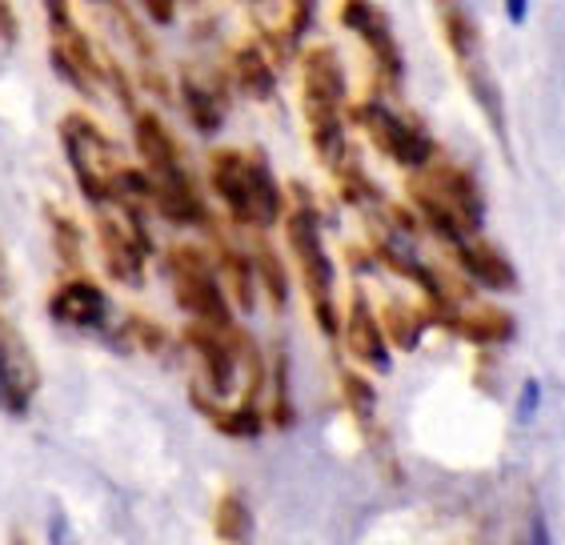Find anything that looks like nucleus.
Returning a JSON list of instances; mask_svg holds the SVG:
<instances>
[{
    "instance_id": "nucleus-5",
    "label": "nucleus",
    "mask_w": 565,
    "mask_h": 545,
    "mask_svg": "<svg viewBox=\"0 0 565 545\" xmlns=\"http://www.w3.org/2000/svg\"><path fill=\"white\" fill-rule=\"evenodd\" d=\"M164 269H169V285H173L177 306L185 309L193 321L213 329L233 325V313H228V301L217 285V265L201 245H173L169 257H164Z\"/></svg>"
},
{
    "instance_id": "nucleus-21",
    "label": "nucleus",
    "mask_w": 565,
    "mask_h": 545,
    "mask_svg": "<svg viewBox=\"0 0 565 545\" xmlns=\"http://www.w3.org/2000/svg\"><path fill=\"white\" fill-rule=\"evenodd\" d=\"M213 530L225 545H245L249 542V530H253V517H249V505L241 502L237 493H225L213 510Z\"/></svg>"
},
{
    "instance_id": "nucleus-16",
    "label": "nucleus",
    "mask_w": 565,
    "mask_h": 545,
    "mask_svg": "<svg viewBox=\"0 0 565 545\" xmlns=\"http://www.w3.org/2000/svg\"><path fill=\"white\" fill-rule=\"evenodd\" d=\"M181 100H185L196 132L213 137V132L225 125V88H221L217 81H201L196 73H185V77H181Z\"/></svg>"
},
{
    "instance_id": "nucleus-25",
    "label": "nucleus",
    "mask_w": 565,
    "mask_h": 545,
    "mask_svg": "<svg viewBox=\"0 0 565 545\" xmlns=\"http://www.w3.org/2000/svg\"><path fill=\"white\" fill-rule=\"evenodd\" d=\"M49 221H53V233H56V253H61V261L81 269V229H76L73 221L61 217L56 209H49Z\"/></svg>"
},
{
    "instance_id": "nucleus-33",
    "label": "nucleus",
    "mask_w": 565,
    "mask_h": 545,
    "mask_svg": "<svg viewBox=\"0 0 565 545\" xmlns=\"http://www.w3.org/2000/svg\"><path fill=\"white\" fill-rule=\"evenodd\" d=\"M9 545H29V534H24V530H12Z\"/></svg>"
},
{
    "instance_id": "nucleus-32",
    "label": "nucleus",
    "mask_w": 565,
    "mask_h": 545,
    "mask_svg": "<svg viewBox=\"0 0 565 545\" xmlns=\"http://www.w3.org/2000/svg\"><path fill=\"white\" fill-rule=\"evenodd\" d=\"M505 12H510L513 21H522V17H525V12H530V9H525L522 0H510V4H505Z\"/></svg>"
},
{
    "instance_id": "nucleus-14",
    "label": "nucleus",
    "mask_w": 565,
    "mask_h": 545,
    "mask_svg": "<svg viewBox=\"0 0 565 545\" xmlns=\"http://www.w3.org/2000/svg\"><path fill=\"white\" fill-rule=\"evenodd\" d=\"M345 341H349V353L358 361H365L370 370L377 373L390 370V345H385V333H381L365 293H353V306H349V321H345Z\"/></svg>"
},
{
    "instance_id": "nucleus-22",
    "label": "nucleus",
    "mask_w": 565,
    "mask_h": 545,
    "mask_svg": "<svg viewBox=\"0 0 565 545\" xmlns=\"http://www.w3.org/2000/svg\"><path fill=\"white\" fill-rule=\"evenodd\" d=\"M221 272H225L228 285H233L237 306L253 309V265H249V257H241V253H233L228 245H221Z\"/></svg>"
},
{
    "instance_id": "nucleus-4",
    "label": "nucleus",
    "mask_w": 565,
    "mask_h": 545,
    "mask_svg": "<svg viewBox=\"0 0 565 545\" xmlns=\"http://www.w3.org/2000/svg\"><path fill=\"white\" fill-rule=\"evenodd\" d=\"M61 145H65L68 169L76 173L81 193L93 205H117L120 201V169L109 132L85 113H68L61 120Z\"/></svg>"
},
{
    "instance_id": "nucleus-11",
    "label": "nucleus",
    "mask_w": 565,
    "mask_h": 545,
    "mask_svg": "<svg viewBox=\"0 0 565 545\" xmlns=\"http://www.w3.org/2000/svg\"><path fill=\"white\" fill-rule=\"evenodd\" d=\"M49 313L68 329L100 333V329L109 325V297H105V289L97 281H88V277H68L49 297Z\"/></svg>"
},
{
    "instance_id": "nucleus-28",
    "label": "nucleus",
    "mask_w": 565,
    "mask_h": 545,
    "mask_svg": "<svg viewBox=\"0 0 565 545\" xmlns=\"http://www.w3.org/2000/svg\"><path fill=\"white\" fill-rule=\"evenodd\" d=\"M17 33H21V29H17V9L0 4V36L12 44V41H17Z\"/></svg>"
},
{
    "instance_id": "nucleus-15",
    "label": "nucleus",
    "mask_w": 565,
    "mask_h": 545,
    "mask_svg": "<svg viewBox=\"0 0 565 545\" xmlns=\"http://www.w3.org/2000/svg\"><path fill=\"white\" fill-rule=\"evenodd\" d=\"M457 261H461V269L473 277L478 285H490V289H518V272H513L510 257L498 249V245H490V241H466V245H457Z\"/></svg>"
},
{
    "instance_id": "nucleus-19",
    "label": "nucleus",
    "mask_w": 565,
    "mask_h": 545,
    "mask_svg": "<svg viewBox=\"0 0 565 545\" xmlns=\"http://www.w3.org/2000/svg\"><path fill=\"white\" fill-rule=\"evenodd\" d=\"M441 29H446V41H449V49H454L457 65L478 61L481 56V33H478V21H473L466 9L446 4V9H441Z\"/></svg>"
},
{
    "instance_id": "nucleus-9",
    "label": "nucleus",
    "mask_w": 565,
    "mask_h": 545,
    "mask_svg": "<svg viewBox=\"0 0 565 545\" xmlns=\"http://www.w3.org/2000/svg\"><path fill=\"white\" fill-rule=\"evenodd\" d=\"M36 393H41V365L21 325L0 313V409L9 417H24Z\"/></svg>"
},
{
    "instance_id": "nucleus-20",
    "label": "nucleus",
    "mask_w": 565,
    "mask_h": 545,
    "mask_svg": "<svg viewBox=\"0 0 565 545\" xmlns=\"http://www.w3.org/2000/svg\"><path fill=\"white\" fill-rule=\"evenodd\" d=\"M381 333H385V345H397V350H417V341H422V313L414 306H405V301H390L385 306V317L377 321Z\"/></svg>"
},
{
    "instance_id": "nucleus-17",
    "label": "nucleus",
    "mask_w": 565,
    "mask_h": 545,
    "mask_svg": "<svg viewBox=\"0 0 565 545\" xmlns=\"http://www.w3.org/2000/svg\"><path fill=\"white\" fill-rule=\"evenodd\" d=\"M233 81L241 93H249L257 100H269L277 93V77H273V65L262 53V44H241L233 53Z\"/></svg>"
},
{
    "instance_id": "nucleus-7",
    "label": "nucleus",
    "mask_w": 565,
    "mask_h": 545,
    "mask_svg": "<svg viewBox=\"0 0 565 545\" xmlns=\"http://www.w3.org/2000/svg\"><path fill=\"white\" fill-rule=\"evenodd\" d=\"M97 241L105 269L120 285H141L145 281V257H149V229H145L137 201H117L113 213H97Z\"/></svg>"
},
{
    "instance_id": "nucleus-6",
    "label": "nucleus",
    "mask_w": 565,
    "mask_h": 545,
    "mask_svg": "<svg viewBox=\"0 0 565 545\" xmlns=\"http://www.w3.org/2000/svg\"><path fill=\"white\" fill-rule=\"evenodd\" d=\"M285 237H289V249H294L297 265H301V281L305 293H309V306H313L317 329L333 338L338 333V306H333V261L326 253V241H321V221L309 205L294 209L289 221H285Z\"/></svg>"
},
{
    "instance_id": "nucleus-8",
    "label": "nucleus",
    "mask_w": 565,
    "mask_h": 545,
    "mask_svg": "<svg viewBox=\"0 0 565 545\" xmlns=\"http://www.w3.org/2000/svg\"><path fill=\"white\" fill-rule=\"evenodd\" d=\"M353 120H358L365 137L373 141V149L397 161L402 169H425V164H434L437 157V145L434 137L425 129H417L414 120L397 117L393 109H385L381 100H365L353 109Z\"/></svg>"
},
{
    "instance_id": "nucleus-3",
    "label": "nucleus",
    "mask_w": 565,
    "mask_h": 545,
    "mask_svg": "<svg viewBox=\"0 0 565 545\" xmlns=\"http://www.w3.org/2000/svg\"><path fill=\"white\" fill-rule=\"evenodd\" d=\"M409 196L422 209L425 225L449 245H466L478 237L481 221H486V196L478 181L457 169V164H429L422 177L409 181Z\"/></svg>"
},
{
    "instance_id": "nucleus-27",
    "label": "nucleus",
    "mask_w": 565,
    "mask_h": 545,
    "mask_svg": "<svg viewBox=\"0 0 565 545\" xmlns=\"http://www.w3.org/2000/svg\"><path fill=\"white\" fill-rule=\"evenodd\" d=\"M125 333H129L137 345H141L145 353H161L164 345H169V333H164L157 321H149V317H129V325H125Z\"/></svg>"
},
{
    "instance_id": "nucleus-30",
    "label": "nucleus",
    "mask_w": 565,
    "mask_h": 545,
    "mask_svg": "<svg viewBox=\"0 0 565 545\" xmlns=\"http://www.w3.org/2000/svg\"><path fill=\"white\" fill-rule=\"evenodd\" d=\"M537 393H542V385L530 382L522 389V417H533V409H537Z\"/></svg>"
},
{
    "instance_id": "nucleus-1",
    "label": "nucleus",
    "mask_w": 565,
    "mask_h": 545,
    "mask_svg": "<svg viewBox=\"0 0 565 545\" xmlns=\"http://www.w3.org/2000/svg\"><path fill=\"white\" fill-rule=\"evenodd\" d=\"M341 109H345V65L338 49L317 44L301 56V113L309 125V141L326 169H345V132H341Z\"/></svg>"
},
{
    "instance_id": "nucleus-2",
    "label": "nucleus",
    "mask_w": 565,
    "mask_h": 545,
    "mask_svg": "<svg viewBox=\"0 0 565 545\" xmlns=\"http://www.w3.org/2000/svg\"><path fill=\"white\" fill-rule=\"evenodd\" d=\"M209 181L241 225L269 229L281 221V189L273 181L265 153H257V149H213L209 153Z\"/></svg>"
},
{
    "instance_id": "nucleus-18",
    "label": "nucleus",
    "mask_w": 565,
    "mask_h": 545,
    "mask_svg": "<svg viewBox=\"0 0 565 545\" xmlns=\"http://www.w3.org/2000/svg\"><path fill=\"white\" fill-rule=\"evenodd\" d=\"M193 402H196V409H201V414H205L225 437H257L265 429V414L257 409V405L241 402V405H225V409H221V405L205 402L196 389H193Z\"/></svg>"
},
{
    "instance_id": "nucleus-24",
    "label": "nucleus",
    "mask_w": 565,
    "mask_h": 545,
    "mask_svg": "<svg viewBox=\"0 0 565 545\" xmlns=\"http://www.w3.org/2000/svg\"><path fill=\"white\" fill-rule=\"evenodd\" d=\"M273 409H269V421L273 426L289 429L294 426V405H289V361H285V353L277 357V365H273Z\"/></svg>"
},
{
    "instance_id": "nucleus-26",
    "label": "nucleus",
    "mask_w": 565,
    "mask_h": 545,
    "mask_svg": "<svg viewBox=\"0 0 565 545\" xmlns=\"http://www.w3.org/2000/svg\"><path fill=\"white\" fill-rule=\"evenodd\" d=\"M341 393H345L349 409L358 417H373V405H377V393H373V385L365 382V377H358V373H341Z\"/></svg>"
},
{
    "instance_id": "nucleus-29",
    "label": "nucleus",
    "mask_w": 565,
    "mask_h": 545,
    "mask_svg": "<svg viewBox=\"0 0 565 545\" xmlns=\"http://www.w3.org/2000/svg\"><path fill=\"white\" fill-rule=\"evenodd\" d=\"M145 12H149V17H152L157 24H169V21L177 17L173 4H157V0H152V4H145Z\"/></svg>"
},
{
    "instance_id": "nucleus-12",
    "label": "nucleus",
    "mask_w": 565,
    "mask_h": 545,
    "mask_svg": "<svg viewBox=\"0 0 565 545\" xmlns=\"http://www.w3.org/2000/svg\"><path fill=\"white\" fill-rule=\"evenodd\" d=\"M341 21L365 41L381 81H402V49H397V36H393L390 21H385V12L377 4H358V0L341 4Z\"/></svg>"
},
{
    "instance_id": "nucleus-31",
    "label": "nucleus",
    "mask_w": 565,
    "mask_h": 545,
    "mask_svg": "<svg viewBox=\"0 0 565 545\" xmlns=\"http://www.w3.org/2000/svg\"><path fill=\"white\" fill-rule=\"evenodd\" d=\"M530 545H550V534H545V522H542V517H533V530H530Z\"/></svg>"
},
{
    "instance_id": "nucleus-10",
    "label": "nucleus",
    "mask_w": 565,
    "mask_h": 545,
    "mask_svg": "<svg viewBox=\"0 0 565 545\" xmlns=\"http://www.w3.org/2000/svg\"><path fill=\"white\" fill-rule=\"evenodd\" d=\"M132 141H137V153L145 164L141 173L149 177V185H193V177L181 161V149H177V137L164 129V120L157 113H137Z\"/></svg>"
},
{
    "instance_id": "nucleus-23",
    "label": "nucleus",
    "mask_w": 565,
    "mask_h": 545,
    "mask_svg": "<svg viewBox=\"0 0 565 545\" xmlns=\"http://www.w3.org/2000/svg\"><path fill=\"white\" fill-rule=\"evenodd\" d=\"M257 272H262V285H265V293H269L273 306L285 309V301H289V277H285L281 257L262 245V249H257Z\"/></svg>"
},
{
    "instance_id": "nucleus-13",
    "label": "nucleus",
    "mask_w": 565,
    "mask_h": 545,
    "mask_svg": "<svg viewBox=\"0 0 565 545\" xmlns=\"http://www.w3.org/2000/svg\"><path fill=\"white\" fill-rule=\"evenodd\" d=\"M422 321H434V325H441L446 333L473 341V345H501V341H510L513 333H518V325H513V317L505 313V309H437V306H425Z\"/></svg>"
}]
</instances>
